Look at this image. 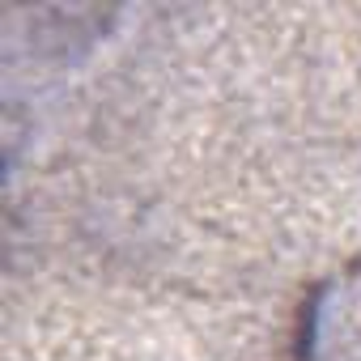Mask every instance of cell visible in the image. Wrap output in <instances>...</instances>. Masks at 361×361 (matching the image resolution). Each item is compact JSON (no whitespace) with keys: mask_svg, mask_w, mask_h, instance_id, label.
Listing matches in <instances>:
<instances>
[{"mask_svg":"<svg viewBox=\"0 0 361 361\" xmlns=\"http://www.w3.org/2000/svg\"><path fill=\"white\" fill-rule=\"evenodd\" d=\"M293 361H361V255L314 281L302 298Z\"/></svg>","mask_w":361,"mask_h":361,"instance_id":"cell-1","label":"cell"}]
</instances>
